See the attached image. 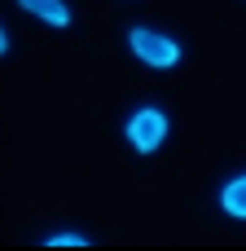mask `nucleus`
<instances>
[{
	"label": "nucleus",
	"mask_w": 246,
	"mask_h": 251,
	"mask_svg": "<svg viewBox=\"0 0 246 251\" xmlns=\"http://www.w3.org/2000/svg\"><path fill=\"white\" fill-rule=\"evenodd\" d=\"M128 40H132V53H136L141 62H150V66H172V62L180 57L176 40H167V35H158V31H145V26H136Z\"/></svg>",
	"instance_id": "obj_2"
},
{
	"label": "nucleus",
	"mask_w": 246,
	"mask_h": 251,
	"mask_svg": "<svg viewBox=\"0 0 246 251\" xmlns=\"http://www.w3.org/2000/svg\"><path fill=\"white\" fill-rule=\"evenodd\" d=\"M220 203H224V212H229V216H242V221H246V176H238V181H229V185H224Z\"/></svg>",
	"instance_id": "obj_4"
},
{
	"label": "nucleus",
	"mask_w": 246,
	"mask_h": 251,
	"mask_svg": "<svg viewBox=\"0 0 246 251\" xmlns=\"http://www.w3.org/2000/svg\"><path fill=\"white\" fill-rule=\"evenodd\" d=\"M26 13H35V18H44V22H53V26H66L70 22V9L62 4V0H18Z\"/></svg>",
	"instance_id": "obj_3"
},
{
	"label": "nucleus",
	"mask_w": 246,
	"mask_h": 251,
	"mask_svg": "<svg viewBox=\"0 0 246 251\" xmlns=\"http://www.w3.org/2000/svg\"><path fill=\"white\" fill-rule=\"evenodd\" d=\"M163 137H167V115H163V110H136V115L128 119V141H132L141 154L158 150Z\"/></svg>",
	"instance_id": "obj_1"
},
{
	"label": "nucleus",
	"mask_w": 246,
	"mask_h": 251,
	"mask_svg": "<svg viewBox=\"0 0 246 251\" xmlns=\"http://www.w3.org/2000/svg\"><path fill=\"white\" fill-rule=\"evenodd\" d=\"M48 247H88V238H79V234H57V238H48Z\"/></svg>",
	"instance_id": "obj_5"
}]
</instances>
